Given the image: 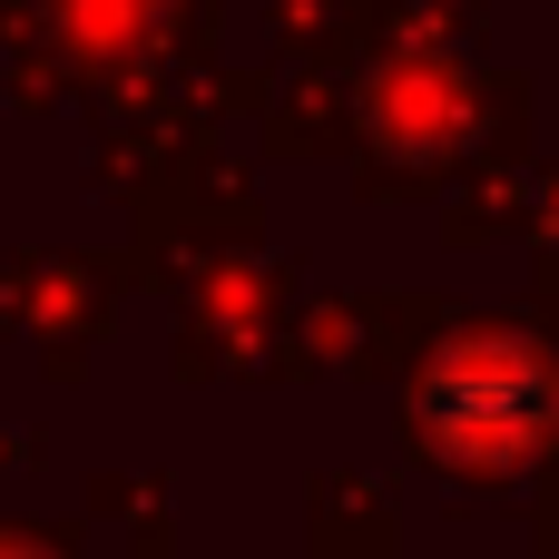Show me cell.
<instances>
[{"label": "cell", "instance_id": "cell-1", "mask_svg": "<svg viewBox=\"0 0 559 559\" xmlns=\"http://www.w3.org/2000/svg\"><path fill=\"white\" fill-rule=\"evenodd\" d=\"M0 559H39V550H20V540H0Z\"/></svg>", "mask_w": 559, "mask_h": 559}]
</instances>
